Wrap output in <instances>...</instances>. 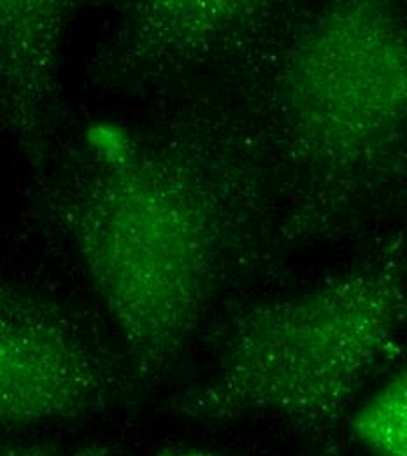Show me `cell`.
Here are the masks:
<instances>
[{"label": "cell", "mask_w": 407, "mask_h": 456, "mask_svg": "<svg viewBox=\"0 0 407 456\" xmlns=\"http://www.w3.org/2000/svg\"><path fill=\"white\" fill-rule=\"evenodd\" d=\"M351 430L372 456H407V363L356 411Z\"/></svg>", "instance_id": "7"}, {"label": "cell", "mask_w": 407, "mask_h": 456, "mask_svg": "<svg viewBox=\"0 0 407 456\" xmlns=\"http://www.w3.org/2000/svg\"><path fill=\"white\" fill-rule=\"evenodd\" d=\"M295 4L264 0H153L125 4L97 60V81L141 92L209 63L251 57Z\"/></svg>", "instance_id": "5"}, {"label": "cell", "mask_w": 407, "mask_h": 456, "mask_svg": "<svg viewBox=\"0 0 407 456\" xmlns=\"http://www.w3.org/2000/svg\"><path fill=\"white\" fill-rule=\"evenodd\" d=\"M72 4L0 0V132L43 150L57 119L63 34Z\"/></svg>", "instance_id": "6"}, {"label": "cell", "mask_w": 407, "mask_h": 456, "mask_svg": "<svg viewBox=\"0 0 407 456\" xmlns=\"http://www.w3.org/2000/svg\"><path fill=\"white\" fill-rule=\"evenodd\" d=\"M111 450L106 444H88L83 448H53L45 444H27L0 439V456H110Z\"/></svg>", "instance_id": "8"}, {"label": "cell", "mask_w": 407, "mask_h": 456, "mask_svg": "<svg viewBox=\"0 0 407 456\" xmlns=\"http://www.w3.org/2000/svg\"><path fill=\"white\" fill-rule=\"evenodd\" d=\"M157 456H222L211 452H202V450H188V448H171V450H164L162 453Z\"/></svg>", "instance_id": "9"}, {"label": "cell", "mask_w": 407, "mask_h": 456, "mask_svg": "<svg viewBox=\"0 0 407 456\" xmlns=\"http://www.w3.org/2000/svg\"><path fill=\"white\" fill-rule=\"evenodd\" d=\"M281 204L240 106H191L115 135L60 222L137 381L162 379L199 330L231 260L276 248Z\"/></svg>", "instance_id": "1"}, {"label": "cell", "mask_w": 407, "mask_h": 456, "mask_svg": "<svg viewBox=\"0 0 407 456\" xmlns=\"http://www.w3.org/2000/svg\"><path fill=\"white\" fill-rule=\"evenodd\" d=\"M406 332L407 230H392L318 285L235 313L175 412L202 423L267 416L330 437L399 358Z\"/></svg>", "instance_id": "3"}, {"label": "cell", "mask_w": 407, "mask_h": 456, "mask_svg": "<svg viewBox=\"0 0 407 456\" xmlns=\"http://www.w3.org/2000/svg\"><path fill=\"white\" fill-rule=\"evenodd\" d=\"M128 363L60 304L0 285V425L72 421L104 411L134 385Z\"/></svg>", "instance_id": "4"}, {"label": "cell", "mask_w": 407, "mask_h": 456, "mask_svg": "<svg viewBox=\"0 0 407 456\" xmlns=\"http://www.w3.org/2000/svg\"><path fill=\"white\" fill-rule=\"evenodd\" d=\"M242 63L240 108L280 193V253L369 232L406 208L407 7L295 5Z\"/></svg>", "instance_id": "2"}]
</instances>
